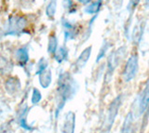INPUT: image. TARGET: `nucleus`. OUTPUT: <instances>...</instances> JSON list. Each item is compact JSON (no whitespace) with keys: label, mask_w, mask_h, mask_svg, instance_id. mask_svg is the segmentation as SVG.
<instances>
[{"label":"nucleus","mask_w":149,"mask_h":133,"mask_svg":"<svg viewBox=\"0 0 149 133\" xmlns=\"http://www.w3.org/2000/svg\"><path fill=\"white\" fill-rule=\"evenodd\" d=\"M77 81L70 76L68 73L61 75L59 80V92L61 97V103L59 109H62L66 100L73 98L77 93Z\"/></svg>","instance_id":"obj_1"},{"label":"nucleus","mask_w":149,"mask_h":133,"mask_svg":"<svg viewBox=\"0 0 149 133\" xmlns=\"http://www.w3.org/2000/svg\"><path fill=\"white\" fill-rule=\"evenodd\" d=\"M122 103V96H118L113 102L111 103L110 106L108 108V112H107V116L105 117V120L102 124V133H109L112 126H113L114 121L118 116V110Z\"/></svg>","instance_id":"obj_2"},{"label":"nucleus","mask_w":149,"mask_h":133,"mask_svg":"<svg viewBox=\"0 0 149 133\" xmlns=\"http://www.w3.org/2000/svg\"><path fill=\"white\" fill-rule=\"evenodd\" d=\"M138 66H139L138 56L136 54H133L127 61V63H126L125 69L123 72V78L126 82H130L132 79H134V77L136 76L138 72Z\"/></svg>","instance_id":"obj_3"},{"label":"nucleus","mask_w":149,"mask_h":133,"mask_svg":"<svg viewBox=\"0 0 149 133\" xmlns=\"http://www.w3.org/2000/svg\"><path fill=\"white\" fill-rule=\"evenodd\" d=\"M126 53V48L125 47H121L119 48L116 51L112 52L108 60H107V73H106V76H112V74L114 73L116 67L118 66V64L119 61L124 57V55Z\"/></svg>","instance_id":"obj_4"},{"label":"nucleus","mask_w":149,"mask_h":133,"mask_svg":"<svg viewBox=\"0 0 149 133\" xmlns=\"http://www.w3.org/2000/svg\"><path fill=\"white\" fill-rule=\"evenodd\" d=\"M148 107H149V82L146 84V88L143 89L142 94L139 97V105H138L139 116L146 112Z\"/></svg>","instance_id":"obj_5"},{"label":"nucleus","mask_w":149,"mask_h":133,"mask_svg":"<svg viewBox=\"0 0 149 133\" xmlns=\"http://www.w3.org/2000/svg\"><path fill=\"white\" fill-rule=\"evenodd\" d=\"M76 126V114L73 112H69L65 116V119L62 127L63 133H74Z\"/></svg>","instance_id":"obj_6"},{"label":"nucleus","mask_w":149,"mask_h":133,"mask_svg":"<svg viewBox=\"0 0 149 133\" xmlns=\"http://www.w3.org/2000/svg\"><path fill=\"white\" fill-rule=\"evenodd\" d=\"M91 50H92V46H88V47H87L81 52V54L79 55V57H78L77 61L76 62V68H77V71L81 70L85 67L86 63L88 62V59H90V57H91Z\"/></svg>","instance_id":"obj_7"},{"label":"nucleus","mask_w":149,"mask_h":133,"mask_svg":"<svg viewBox=\"0 0 149 133\" xmlns=\"http://www.w3.org/2000/svg\"><path fill=\"white\" fill-rule=\"evenodd\" d=\"M64 27V35L65 40H71L74 39L77 35V24H72L68 21H65L63 22Z\"/></svg>","instance_id":"obj_8"},{"label":"nucleus","mask_w":149,"mask_h":133,"mask_svg":"<svg viewBox=\"0 0 149 133\" xmlns=\"http://www.w3.org/2000/svg\"><path fill=\"white\" fill-rule=\"evenodd\" d=\"M102 0H97V1L91 3V5H88L84 8V12L87 13V14H91V15H96L99 13L101 8H102Z\"/></svg>","instance_id":"obj_9"},{"label":"nucleus","mask_w":149,"mask_h":133,"mask_svg":"<svg viewBox=\"0 0 149 133\" xmlns=\"http://www.w3.org/2000/svg\"><path fill=\"white\" fill-rule=\"evenodd\" d=\"M133 122V117H132V113H129L126 116L124 123L122 125V128H121L120 133H132V126Z\"/></svg>","instance_id":"obj_10"},{"label":"nucleus","mask_w":149,"mask_h":133,"mask_svg":"<svg viewBox=\"0 0 149 133\" xmlns=\"http://www.w3.org/2000/svg\"><path fill=\"white\" fill-rule=\"evenodd\" d=\"M143 33V26L142 24H137L134 26V29L132 31V39L135 43H138L142 38V35Z\"/></svg>","instance_id":"obj_11"},{"label":"nucleus","mask_w":149,"mask_h":133,"mask_svg":"<svg viewBox=\"0 0 149 133\" xmlns=\"http://www.w3.org/2000/svg\"><path fill=\"white\" fill-rule=\"evenodd\" d=\"M111 47V45L110 43L108 42V41H106L104 40V43H102V47L99 50V53H98L97 55V58H96V62H99L101 60L104 58L105 55H106V52H107V50H108V48Z\"/></svg>","instance_id":"obj_12"},{"label":"nucleus","mask_w":149,"mask_h":133,"mask_svg":"<svg viewBox=\"0 0 149 133\" xmlns=\"http://www.w3.org/2000/svg\"><path fill=\"white\" fill-rule=\"evenodd\" d=\"M50 81H51L50 72L49 71L44 72L40 76V83H41L42 87H43V88H47V87H49V84H50Z\"/></svg>","instance_id":"obj_13"},{"label":"nucleus","mask_w":149,"mask_h":133,"mask_svg":"<svg viewBox=\"0 0 149 133\" xmlns=\"http://www.w3.org/2000/svg\"><path fill=\"white\" fill-rule=\"evenodd\" d=\"M67 58V50L64 48H60L58 49V51L55 54V59L56 61L59 62H62L64 59Z\"/></svg>","instance_id":"obj_14"},{"label":"nucleus","mask_w":149,"mask_h":133,"mask_svg":"<svg viewBox=\"0 0 149 133\" xmlns=\"http://www.w3.org/2000/svg\"><path fill=\"white\" fill-rule=\"evenodd\" d=\"M55 10H56V0H51V2L48 6V8H47V13H48V15L49 17H52L55 13Z\"/></svg>","instance_id":"obj_15"},{"label":"nucleus","mask_w":149,"mask_h":133,"mask_svg":"<svg viewBox=\"0 0 149 133\" xmlns=\"http://www.w3.org/2000/svg\"><path fill=\"white\" fill-rule=\"evenodd\" d=\"M140 2V0H130V1L129 2L128 4V7H127V10L130 13V15L132 14L134 10H135V8H136L138 6V4Z\"/></svg>","instance_id":"obj_16"},{"label":"nucleus","mask_w":149,"mask_h":133,"mask_svg":"<svg viewBox=\"0 0 149 133\" xmlns=\"http://www.w3.org/2000/svg\"><path fill=\"white\" fill-rule=\"evenodd\" d=\"M56 48H57V39L55 38V36H51L50 39H49V51L50 53H54Z\"/></svg>","instance_id":"obj_17"},{"label":"nucleus","mask_w":149,"mask_h":133,"mask_svg":"<svg viewBox=\"0 0 149 133\" xmlns=\"http://www.w3.org/2000/svg\"><path fill=\"white\" fill-rule=\"evenodd\" d=\"M73 6H74V3L72 0H63V7L66 8V10H71Z\"/></svg>","instance_id":"obj_18"},{"label":"nucleus","mask_w":149,"mask_h":133,"mask_svg":"<svg viewBox=\"0 0 149 133\" xmlns=\"http://www.w3.org/2000/svg\"><path fill=\"white\" fill-rule=\"evenodd\" d=\"M122 4H123V0H113V5L116 10H119L122 7Z\"/></svg>","instance_id":"obj_19"},{"label":"nucleus","mask_w":149,"mask_h":133,"mask_svg":"<svg viewBox=\"0 0 149 133\" xmlns=\"http://www.w3.org/2000/svg\"><path fill=\"white\" fill-rule=\"evenodd\" d=\"M41 99V95L40 93L38 92L37 90H35V92H34V98H33V103H37V102H39Z\"/></svg>","instance_id":"obj_20"},{"label":"nucleus","mask_w":149,"mask_h":133,"mask_svg":"<svg viewBox=\"0 0 149 133\" xmlns=\"http://www.w3.org/2000/svg\"><path fill=\"white\" fill-rule=\"evenodd\" d=\"M78 1L80 3H82V4H84V5H87V4L91 3L92 0H78Z\"/></svg>","instance_id":"obj_21"},{"label":"nucleus","mask_w":149,"mask_h":133,"mask_svg":"<svg viewBox=\"0 0 149 133\" xmlns=\"http://www.w3.org/2000/svg\"><path fill=\"white\" fill-rule=\"evenodd\" d=\"M146 5L149 7V0H146Z\"/></svg>","instance_id":"obj_22"}]
</instances>
